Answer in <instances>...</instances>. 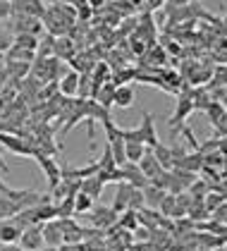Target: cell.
<instances>
[{
    "mask_svg": "<svg viewBox=\"0 0 227 251\" xmlns=\"http://www.w3.org/2000/svg\"><path fill=\"white\" fill-rule=\"evenodd\" d=\"M203 203H206V208H208V213H213L218 206H223L225 203V196H220V194H213L208 192L206 194V199H203Z\"/></svg>",
    "mask_w": 227,
    "mask_h": 251,
    "instance_id": "33",
    "label": "cell"
},
{
    "mask_svg": "<svg viewBox=\"0 0 227 251\" xmlns=\"http://www.w3.org/2000/svg\"><path fill=\"white\" fill-rule=\"evenodd\" d=\"M36 163L38 168L43 170V175H46V179H48V189H55L57 184H60V179H62V170H60V165H57V160L53 158V155H46L41 153V151H36Z\"/></svg>",
    "mask_w": 227,
    "mask_h": 251,
    "instance_id": "4",
    "label": "cell"
},
{
    "mask_svg": "<svg viewBox=\"0 0 227 251\" xmlns=\"http://www.w3.org/2000/svg\"><path fill=\"white\" fill-rule=\"evenodd\" d=\"M179 134H182L184 139H187V146H189L191 151H199V144H201V141H199V139H196V134L191 132V127H189V125H184V127L179 129Z\"/></svg>",
    "mask_w": 227,
    "mask_h": 251,
    "instance_id": "35",
    "label": "cell"
},
{
    "mask_svg": "<svg viewBox=\"0 0 227 251\" xmlns=\"http://www.w3.org/2000/svg\"><path fill=\"white\" fill-rule=\"evenodd\" d=\"M168 53H179V46L177 43H168Z\"/></svg>",
    "mask_w": 227,
    "mask_h": 251,
    "instance_id": "44",
    "label": "cell"
},
{
    "mask_svg": "<svg viewBox=\"0 0 227 251\" xmlns=\"http://www.w3.org/2000/svg\"><path fill=\"white\" fill-rule=\"evenodd\" d=\"M10 29H12V34L17 36V34H43V22L36 20V17H29V15H12L10 17Z\"/></svg>",
    "mask_w": 227,
    "mask_h": 251,
    "instance_id": "3",
    "label": "cell"
},
{
    "mask_svg": "<svg viewBox=\"0 0 227 251\" xmlns=\"http://www.w3.org/2000/svg\"><path fill=\"white\" fill-rule=\"evenodd\" d=\"M96 163H98V173H115V170L120 168V165L115 163V155L108 144H105V149H103V155H101Z\"/></svg>",
    "mask_w": 227,
    "mask_h": 251,
    "instance_id": "21",
    "label": "cell"
},
{
    "mask_svg": "<svg viewBox=\"0 0 227 251\" xmlns=\"http://www.w3.org/2000/svg\"><path fill=\"white\" fill-rule=\"evenodd\" d=\"M179 168H182V170H189V173L201 175V170H203V155L199 153V151H189L187 158L182 160V165H179Z\"/></svg>",
    "mask_w": 227,
    "mask_h": 251,
    "instance_id": "19",
    "label": "cell"
},
{
    "mask_svg": "<svg viewBox=\"0 0 227 251\" xmlns=\"http://www.w3.org/2000/svg\"><path fill=\"white\" fill-rule=\"evenodd\" d=\"M43 242H46V247H55V249H60V247L65 244L62 227H60V220H57V218L43 223Z\"/></svg>",
    "mask_w": 227,
    "mask_h": 251,
    "instance_id": "10",
    "label": "cell"
},
{
    "mask_svg": "<svg viewBox=\"0 0 227 251\" xmlns=\"http://www.w3.org/2000/svg\"><path fill=\"white\" fill-rule=\"evenodd\" d=\"M7 189H10V187H7V184H5V179L0 177V196H2V194L7 192Z\"/></svg>",
    "mask_w": 227,
    "mask_h": 251,
    "instance_id": "46",
    "label": "cell"
},
{
    "mask_svg": "<svg viewBox=\"0 0 227 251\" xmlns=\"http://www.w3.org/2000/svg\"><path fill=\"white\" fill-rule=\"evenodd\" d=\"M22 230L15 225V220H0V242L2 244H17Z\"/></svg>",
    "mask_w": 227,
    "mask_h": 251,
    "instance_id": "13",
    "label": "cell"
},
{
    "mask_svg": "<svg viewBox=\"0 0 227 251\" xmlns=\"http://www.w3.org/2000/svg\"><path fill=\"white\" fill-rule=\"evenodd\" d=\"M0 168H2V173H10V168H7V163H5V158H2V151H0Z\"/></svg>",
    "mask_w": 227,
    "mask_h": 251,
    "instance_id": "43",
    "label": "cell"
},
{
    "mask_svg": "<svg viewBox=\"0 0 227 251\" xmlns=\"http://www.w3.org/2000/svg\"><path fill=\"white\" fill-rule=\"evenodd\" d=\"M206 117L210 120V125H215L220 117H225V103H220V100H210V105L206 108Z\"/></svg>",
    "mask_w": 227,
    "mask_h": 251,
    "instance_id": "31",
    "label": "cell"
},
{
    "mask_svg": "<svg viewBox=\"0 0 227 251\" xmlns=\"http://www.w3.org/2000/svg\"><path fill=\"white\" fill-rule=\"evenodd\" d=\"M168 196V192L165 189H158V187H153V184H149L146 189H144V199H146V208H160V203H163V199Z\"/></svg>",
    "mask_w": 227,
    "mask_h": 251,
    "instance_id": "16",
    "label": "cell"
},
{
    "mask_svg": "<svg viewBox=\"0 0 227 251\" xmlns=\"http://www.w3.org/2000/svg\"><path fill=\"white\" fill-rule=\"evenodd\" d=\"M225 105H227V89H225Z\"/></svg>",
    "mask_w": 227,
    "mask_h": 251,
    "instance_id": "51",
    "label": "cell"
},
{
    "mask_svg": "<svg viewBox=\"0 0 227 251\" xmlns=\"http://www.w3.org/2000/svg\"><path fill=\"white\" fill-rule=\"evenodd\" d=\"M12 43H15V36H12L7 29H2V26H0V53L5 55V53L12 48Z\"/></svg>",
    "mask_w": 227,
    "mask_h": 251,
    "instance_id": "36",
    "label": "cell"
},
{
    "mask_svg": "<svg viewBox=\"0 0 227 251\" xmlns=\"http://www.w3.org/2000/svg\"><path fill=\"white\" fill-rule=\"evenodd\" d=\"M89 5H91L94 10H103V7L108 5V0H89Z\"/></svg>",
    "mask_w": 227,
    "mask_h": 251,
    "instance_id": "41",
    "label": "cell"
},
{
    "mask_svg": "<svg viewBox=\"0 0 227 251\" xmlns=\"http://www.w3.org/2000/svg\"><path fill=\"white\" fill-rule=\"evenodd\" d=\"M220 46H223V50L227 53V39H223V43H220Z\"/></svg>",
    "mask_w": 227,
    "mask_h": 251,
    "instance_id": "49",
    "label": "cell"
},
{
    "mask_svg": "<svg viewBox=\"0 0 227 251\" xmlns=\"http://www.w3.org/2000/svg\"><path fill=\"white\" fill-rule=\"evenodd\" d=\"M151 151H153V155H155V160L160 163V168H163V170H172V149L170 146H165V144H160V141H158Z\"/></svg>",
    "mask_w": 227,
    "mask_h": 251,
    "instance_id": "18",
    "label": "cell"
},
{
    "mask_svg": "<svg viewBox=\"0 0 227 251\" xmlns=\"http://www.w3.org/2000/svg\"><path fill=\"white\" fill-rule=\"evenodd\" d=\"M117 225H120L122 230L134 232L136 227H139V213L132 211V208H127L125 213H120V218H117Z\"/></svg>",
    "mask_w": 227,
    "mask_h": 251,
    "instance_id": "23",
    "label": "cell"
},
{
    "mask_svg": "<svg viewBox=\"0 0 227 251\" xmlns=\"http://www.w3.org/2000/svg\"><path fill=\"white\" fill-rule=\"evenodd\" d=\"M86 218H89V223L94 225L96 230H110V227H115L120 215L110 206H94L91 211L86 213Z\"/></svg>",
    "mask_w": 227,
    "mask_h": 251,
    "instance_id": "2",
    "label": "cell"
},
{
    "mask_svg": "<svg viewBox=\"0 0 227 251\" xmlns=\"http://www.w3.org/2000/svg\"><path fill=\"white\" fill-rule=\"evenodd\" d=\"M57 208V220H65V218H75V196H67V199H62L60 203H55Z\"/></svg>",
    "mask_w": 227,
    "mask_h": 251,
    "instance_id": "26",
    "label": "cell"
},
{
    "mask_svg": "<svg viewBox=\"0 0 227 251\" xmlns=\"http://www.w3.org/2000/svg\"><path fill=\"white\" fill-rule=\"evenodd\" d=\"M79 72H67L65 77H60V81H57V89H60V94L67 98H72L79 94Z\"/></svg>",
    "mask_w": 227,
    "mask_h": 251,
    "instance_id": "11",
    "label": "cell"
},
{
    "mask_svg": "<svg viewBox=\"0 0 227 251\" xmlns=\"http://www.w3.org/2000/svg\"><path fill=\"white\" fill-rule=\"evenodd\" d=\"M0 96H2V86H0Z\"/></svg>",
    "mask_w": 227,
    "mask_h": 251,
    "instance_id": "52",
    "label": "cell"
},
{
    "mask_svg": "<svg viewBox=\"0 0 227 251\" xmlns=\"http://www.w3.org/2000/svg\"><path fill=\"white\" fill-rule=\"evenodd\" d=\"M94 206H96V201L91 199V196H86V194H81V192L75 196V213L76 215H86Z\"/></svg>",
    "mask_w": 227,
    "mask_h": 251,
    "instance_id": "27",
    "label": "cell"
},
{
    "mask_svg": "<svg viewBox=\"0 0 227 251\" xmlns=\"http://www.w3.org/2000/svg\"><path fill=\"white\" fill-rule=\"evenodd\" d=\"M132 192H134V187L129 184V182H117V184H115V201H113V206H110V208H113L117 215L129 208Z\"/></svg>",
    "mask_w": 227,
    "mask_h": 251,
    "instance_id": "8",
    "label": "cell"
},
{
    "mask_svg": "<svg viewBox=\"0 0 227 251\" xmlns=\"http://www.w3.org/2000/svg\"><path fill=\"white\" fill-rule=\"evenodd\" d=\"M65 5H72L75 10H79V7H84V5H89V0H62Z\"/></svg>",
    "mask_w": 227,
    "mask_h": 251,
    "instance_id": "40",
    "label": "cell"
},
{
    "mask_svg": "<svg viewBox=\"0 0 227 251\" xmlns=\"http://www.w3.org/2000/svg\"><path fill=\"white\" fill-rule=\"evenodd\" d=\"M149 151V146H144L141 141H125V153H127V163L139 165V160Z\"/></svg>",
    "mask_w": 227,
    "mask_h": 251,
    "instance_id": "17",
    "label": "cell"
},
{
    "mask_svg": "<svg viewBox=\"0 0 227 251\" xmlns=\"http://www.w3.org/2000/svg\"><path fill=\"white\" fill-rule=\"evenodd\" d=\"M122 182H129L134 189H146L151 182H149V177L139 170V165H134V163H127V165H122Z\"/></svg>",
    "mask_w": 227,
    "mask_h": 251,
    "instance_id": "9",
    "label": "cell"
},
{
    "mask_svg": "<svg viewBox=\"0 0 227 251\" xmlns=\"http://www.w3.org/2000/svg\"><path fill=\"white\" fill-rule=\"evenodd\" d=\"M206 86H218V89H227V65H215L213 67V77Z\"/></svg>",
    "mask_w": 227,
    "mask_h": 251,
    "instance_id": "25",
    "label": "cell"
},
{
    "mask_svg": "<svg viewBox=\"0 0 227 251\" xmlns=\"http://www.w3.org/2000/svg\"><path fill=\"white\" fill-rule=\"evenodd\" d=\"M220 22H223V29H225V34H227V15L225 17H220Z\"/></svg>",
    "mask_w": 227,
    "mask_h": 251,
    "instance_id": "47",
    "label": "cell"
},
{
    "mask_svg": "<svg viewBox=\"0 0 227 251\" xmlns=\"http://www.w3.org/2000/svg\"><path fill=\"white\" fill-rule=\"evenodd\" d=\"M218 153L227 158V136H220V144H218Z\"/></svg>",
    "mask_w": 227,
    "mask_h": 251,
    "instance_id": "39",
    "label": "cell"
},
{
    "mask_svg": "<svg viewBox=\"0 0 227 251\" xmlns=\"http://www.w3.org/2000/svg\"><path fill=\"white\" fill-rule=\"evenodd\" d=\"M175 211H177V206H175V194H168V196L163 199V203H160L158 213L165 215V218H175Z\"/></svg>",
    "mask_w": 227,
    "mask_h": 251,
    "instance_id": "32",
    "label": "cell"
},
{
    "mask_svg": "<svg viewBox=\"0 0 227 251\" xmlns=\"http://www.w3.org/2000/svg\"><path fill=\"white\" fill-rule=\"evenodd\" d=\"M0 70H5V55L0 53Z\"/></svg>",
    "mask_w": 227,
    "mask_h": 251,
    "instance_id": "48",
    "label": "cell"
},
{
    "mask_svg": "<svg viewBox=\"0 0 227 251\" xmlns=\"http://www.w3.org/2000/svg\"><path fill=\"white\" fill-rule=\"evenodd\" d=\"M0 251H22V247L19 244H2L0 242Z\"/></svg>",
    "mask_w": 227,
    "mask_h": 251,
    "instance_id": "42",
    "label": "cell"
},
{
    "mask_svg": "<svg viewBox=\"0 0 227 251\" xmlns=\"http://www.w3.org/2000/svg\"><path fill=\"white\" fill-rule=\"evenodd\" d=\"M187 192L191 194V199H194V201H203V199H206V194L210 192V189H208V182H206V179H196V182L191 184Z\"/></svg>",
    "mask_w": 227,
    "mask_h": 251,
    "instance_id": "30",
    "label": "cell"
},
{
    "mask_svg": "<svg viewBox=\"0 0 227 251\" xmlns=\"http://www.w3.org/2000/svg\"><path fill=\"white\" fill-rule=\"evenodd\" d=\"M129 208H132V211H141V208H146L144 189H134V192H132V199H129Z\"/></svg>",
    "mask_w": 227,
    "mask_h": 251,
    "instance_id": "34",
    "label": "cell"
},
{
    "mask_svg": "<svg viewBox=\"0 0 227 251\" xmlns=\"http://www.w3.org/2000/svg\"><path fill=\"white\" fill-rule=\"evenodd\" d=\"M103 189H105V184L98 179V177H86V179H81V189L79 192L86 194V196H91V199H101V194H103Z\"/></svg>",
    "mask_w": 227,
    "mask_h": 251,
    "instance_id": "15",
    "label": "cell"
},
{
    "mask_svg": "<svg viewBox=\"0 0 227 251\" xmlns=\"http://www.w3.org/2000/svg\"><path fill=\"white\" fill-rule=\"evenodd\" d=\"M136 132H139L141 144H144V146H149V149H153V146L160 141V139H158V132H155V122H153L151 113H144V117H141V125L136 127Z\"/></svg>",
    "mask_w": 227,
    "mask_h": 251,
    "instance_id": "7",
    "label": "cell"
},
{
    "mask_svg": "<svg viewBox=\"0 0 227 251\" xmlns=\"http://www.w3.org/2000/svg\"><path fill=\"white\" fill-rule=\"evenodd\" d=\"M210 251H227L225 247H218V249H210Z\"/></svg>",
    "mask_w": 227,
    "mask_h": 251,
    "instance_id": "50",
    "label": "cell"
},
{
    "mask_svg": "<svg viewBox=\"0 0 227 251\" xmlns=\"http://www.w3.org/2000/svg\"><path fill=\"white\" fill-rule=\"evenodd\" d=\"M41 2H43V5H50V7H55V5H60L62 0H41Z\"/></svg>",
    "mask_w": 227,
    "mask_h": 251,
    "instance_id": "45",
    "label": "cell"
},
{
    "mask_svg": "<svg viewBox=\"0 0 227 251\" xmlns=\"http://www.w3.org/2000/svg\"><path fill=\"white\" fill-rule=\"evenodd\" d=\"M86 103H89V98H79V100L72 98V105H70V113L65 117V127H62V134L60 136H67L72 132V127H75L76 122L86 117Z\"/></svg>",
    "mask_w": 227,
    "mask_h": 251,
    "instance_id": "6",
    "label": "cell"
},
{
    "mask_svg": "<svg viewBox=\"0 0 227 251\" xmlns=\"http://www.w3.org/2000/svg\"><path fill=\"white\" fill-rule=\"evenodd\" d=\"M17 244L22 247V251H41L46 247V242H43V225H31V227L22 230V237H19Z\"/></svg>",
    "mask_w": 227,
    "mask_h": 251,
    "instance_id": "5",
    "label": "cell"
},
{
    "mask_svg": "<svg viewBox=\"0 0 227 251\" xmlns=\"http://www.w3.org/2000/svg\"><path fill=\"white\" fill-rule=\"evenodd\" d=\"M132 79H136V70L134 67H122V70H115L110 75V84L117 89V86H127V81H132Z\"/></svg>",
    "mask_w": 227,
    "mask_h": 251,
    "instance_id": "22",
    "label": "cell"
},
{
    "mask_svg": "<svg viewBox=\"0 0 227 251\" xmlns=\"http://www.w3.org/2000/svg\"><path fill=\"white\" fill-rule=\"evenodd\" d=\"M55 53V36H46L43 41H38V48H36V58H53Z\"/></svg>",
    "mask_w": 227,
    "mask_h": 251,
    "instance_id": "28",
    "label": "cell"
},
{
    "mask_svg": "<svg viewBox=\"0 0 227 251\" xmlns=\"http://www.w3.org/2000/svg\"><path fill=\"white\" fill-rule=\"evenodd\" d=\"M168 0H146V5L141 7L144 12H153V10H158V7H163Z\"/></svg>",
    "mask_w": 227,
    "mask_h": 251,
    "instance_id": "38",
    "label": "cell"
},
{
    "mask_svg": "<svg viewBox=\"0 0 227 251\" xmlns=\"http://www.w3.org/2000/svg\"><path fill=\"white\" fill-rule=\"evenodd\" d=\"M139 170L149 177V182H151L153 177H158V175L163 173V168H160V163L155 160V155H153L151 149H149V151L144 153V158L139 160Z\"/></svg>",
    "mask_w": 227,
    "mask_h": 251,
    "instance_id": "12",
    "label": "cell"
},
{
    "mask_svg": "<svg viewBox=\"0 0 227 251\" xmlns=\"http://www.w3.org/2000/svg\"><path fill=\"white\" fill-rule=\"evenodd\" d=\"M225 113H227V105H225Z\"/></svg>",
    "mask_w": 227,
    "mask_h": 251,
    "instance_id": "53",
    "label": "cell"
},
{
    "mask_svg": "<svg viewBox=\"0 0 227 251\" xmlns=\"http://www.w3.org/2000/svg\"><path fill=\"white\" fill-rule=\"evenodd\" d=\"M194 113V100L189 96V89H184L179 96H177V108H175V113L172 117H168V127H170L172 134H179V129L184 127V122H187V117Z\"/></svg>",
    "mask_w": 227,
    "mask_h": 251,
    "instance_id": "1",
    "label": "cell"
},
{
    "mask_svg": "<svg viewBox=\"0 0 227 251\" xmlns=\"http://www.w3.org/2000/svg\"><path fill=\"white\" fill-rule=\"evenodd\" d=\"M12 46H17V48H24V50H34V53H36V48H38V36H34V34H17Z\"/></svg>",
    "mask_w": 227,
    "mask_h": 251,
    "instance_id": "29",
    "label": "cell"
},
{
    "mask_svg": "<svg viewBox=\"0 0 227 251\" xmlns=\"http://www.w3.org/2000/svg\"><path fill=\"white\" fill-rule=\"evenodd\" d=\"M134 98H136V94H134L132 86H117L115 89V105L117 108H129Z\"/></svg>",
    "mask_w": 227,
    "mask_h": 251,
    "instance_id": "20",
    "label": "cell"
},
{
    "mask_svg": "<svg viewBox=\"0 0 227 251\" xmlns=\"http://www.w3.org/2000/svg\"><path fill=\"white\" fill-rule=\"evenodd\" d=\"M55 58L60 60H72L75 58V46L70 39H55Z\"/></svg>",
    "mask_w": 227,
    "mask_h": 251,
    "instance_id": "24",
    "label": "cell"
},
{
    "mask_svg": "<svg viewBox=\"0 0 227 251\" xmlns=\"http://www.w3.org/2000/svg\"><path fill=\"white\" fill-rule=\"evenodd\" d=\"M94 100L98 103V105H103V108H113L115 105V86L110 84V81H105L98 91H96V96H94Z\"/></svg>",
    "mask_w": 227,
    "mask_h": 251,
    "instance_id": "14",
    "label": "cell"
},
{
    "mask_svg": "<svg viewBox=\"0 0 227 251\" xmlns=\"http://www.w3.org/2000/svg\"><path fill=\"white\" fill-rule=\"evenodd\" d=\"M12 17V5L10 0H0V22H7Z\"/></svg>",
    "mask_w": 227,
    "mask_h": 251,
    "instance_id": "37",
    "label": "cell"
}]
</instances>
